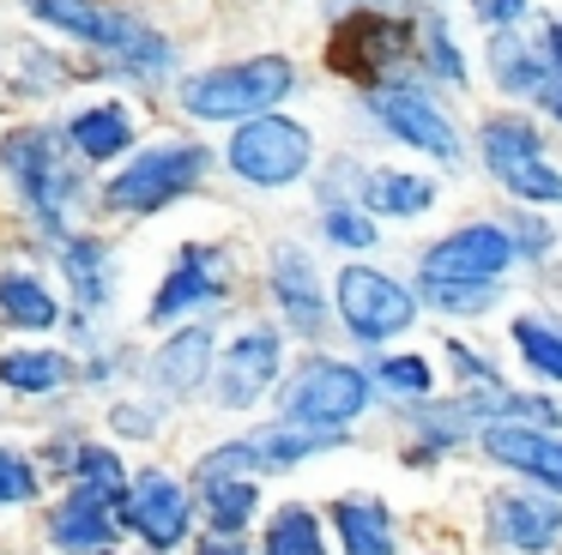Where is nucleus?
<instances>
[{
	"label": "nucleus",
	"mask_w": 562,
	"mask_h": 555,
	"mask_svg": "<svg viewBox=\"0 0 562 555\" xmlns=\"http://www.w3.org/2000/svg\"><path fill=\"white\" fill-rule=\"evenodd\" d=\"M284 91H291V60L267 55V60H243V67L200 72L182 91V103L200 121H243V115H267Z\"/></svg>",
	"instance_id": "obj_1"
},
{
	"label": "nucleus",
	"mask_w": 562,
	"mask_h": 555,
	"mask_svg": "<svg viewBox=\"0 0 562 555\" xmlns=\"http://www.w3.org/2000/svg\"><path fill=\"white\" fill-rule=\"evenodd\" d=\"M0 169L13 175L19 200H25L43 224L49 229L61 224V205H67V193H74V169H67L55 133H43V127L7 133V139H0Z\"/></svg>",
	"instance_id": "obj_2"
},
{
	"label": "nucleus",
	"mask_w": 562,
	"mask_h": 555,
	"mask_svg": "<svg viewBox=\"0 0 562 555\" xmlns=\"http://www.w3.org/2000/svg\"><path fill=\"white\" fill-rule=\"evenodd\" d=\"M206 169V151L200 145H158V151H139L122 175L110 181V212H158V205L182 200L188 188Z\"/></svg>",
	"instance_id": "obj_3"
},
{
	"label": "nucleus",
	"mask_w": 562,
	"mask_h": 555,
	"mask_svg": "<svg viewBox=\"0 0 562 555\" xmlns=\"http://www.w3.org/2000/svg\"><path fill=\"white\" fill-rule=\"evenodd\" d=\"M308 157H315L308 127H296V121H284V115L248 121L231 139V169L243 181H255V188H284V181H296L308 169Z\"/></svg>",
	"instance_id": "obj_4"
},
{
	"label": "nucleus",
	"mask_w": 562,
	"mask_h": 555,
	"mask_svg": "<svg viewBox=\"0 0 562 555\" xmlns=\"http://www.w3.org/2000/svg\"><path fill=\"white\" fill-rule=\"evenodd\" d=\"M25 7L37 12L43 24H61V31L86 36V43L110 48V55H122V60H139V67H164V60H170V48H164L146 24L122 19V12H103V7H91V0H25Z\"/></svg>",
	"instance_id": "obj_5"
},
{
	"label": "nucleus",
	"mask_w": 562,
	"mask_h": 555,
	"mask_svg": "<svg viewBox=\"0 0 562 555\" xmlns=\"http://www.w3.org/2000/svg\"><path fill=\"white\" fill-rule=\"evenodd\" d=\"M363 405H369V381L345 362H308L284 386V422H308V429H339Z\"/></svg>",
	"instance_id": "obj_6"
},
{
	"label": "nucleus",
	"mask_w": 562,
	"mask_h": 555,
	"mask_svg": "<svg viewBox=\"0 0 562 555\" xmlns=\"http://www.w3.org/2000/svg\"><path fill=\"white\" fill-rule=\"evenodd\" d=\"M339 314L363 344H381V338L405 332L417 320V302L405 296L393 278L369 272V265H345L339 272Z\"/></svg>",
	"instance_id": "obj_7"
},
{
	"label": "nucleus",
	"mask_w": 562,
	"mask_h": 555,
	"mask_svg": "<svg viewBox=\"0 0 562 555\" xmlns=\"http://www.w3.org/2000/svg\"><path fill=\"white\" fill-rule=\"evenodd\" d=\"M484 163L496 169V181L520 200H538V205H557L562 200V169H550L538 157V139L532 127L520 121H490L484 127Z\"/></svg>",
	"instance_id": "obj_8"
},
{
	"label": "nucleus",
	"mask_w": 562,
	"mask_h": 555,
	"mask_svg": "<svg viewBox=\"0 0 562 555\" xmlns=\"http://www.w3.org/2000/svg\"><path fill=\"white\" fill-rule=\"evenodd\" d=\"M122 519L151 543V550H176V543L188 537V495L176 489L164 471H146V477L134 483V495H127Z\"/></svg>",
	"instance_id": "obj_9"
},
{
	"label": "nucleus",
	"mask_w": 562,
	"mask_h": 555,
	"mask_svg": "<svg viewBox=\"0 0 562 555\" xmlns=\"http://www.w3.org/2000/svg\"><path fill=\"white\" fill-rule=\"evenodd\" d=\"M514 265V241L490 224H472V229H453L448 241H436L424 260V272L436 278H496Z\"/></svg>",
	"instance_id": "obj_10"
},
{
	"label": "nucleus",
	"mask_w": 562,
	"mask_h": 555,
	"mask_svg": "<svg viewBox=\"0 0 562 555\" xmlns=\"http://www.w3.org/2000/svg\"><path fill=\"white\" fill-rule=\"evenodd\" d=\"M412 48V24L400 19H351L333 43V67L351 72V79H375L387 60H400Z\"/></svg>",
	"instance_id": "obj_11"
},
{
	"label": "nucleus",
	"mask_w": 562,
	"mask_h": 555,
	"mask_svg": "<svg viewBox=\"0 0 562 555\" xmlns=\"http://www.w3.org/2000/svg\"><path fill=\"white\" fill-rule=\"evenodd\" d=\"M375 115L387 121L393 139L417 145V151H436V157H453V151H460L448 115H441V109L429 103L424 91H375Z\"/></svg>",
	"instance_id": "obj_12"
},
{
	"label": "nucleus",
	"mask_w": 562,
	"mask_h": 555,
	"mask_svg": "<svg viewBox=\"0 0 562 555\" xmlns=\"http://www.w3.org/2000/svg\"><path fill=\"white\" fill-rule=\"evenodd\" d=\"M272 374H279V338L272 332H243L231 344V356L218 362V398L231 410H243L272 386Z\"/></svg>",
	"instance_id": "obj_13"
},
{
	"label": "nucleus",
	"mask_w": 562,
	"mask_h": 555,
	"mask_svg": "<svg viewBox=\"0 0 562 555\" xmlns=\"http://www.w3.org/2000/svg\"><path fill=\"white\" fill-rule=\"evenodd\" d=\"M484 453L496 458V465H514V471H526V477L562 489V441H550V434L514 429V422H490V429H484Z\"/></svg>",
	"instance_id": "obj_14"
},
{
	"label": "nucleus",
	"mask_w": 562,
	"mask_h": 555,
	"mask_svg": "<svg viewBox=\"0 0 562 555\" xmlns=\"http://www.w3.org/2000/svg\"><path fill=\"white\" fill-rule=\"evenodd\" d=\"M490 519H496V537H508L526 555H544L562 543V507L538 501V495H502Z\"/></svg>",
	"instance_id": "obj_15"
},
{
	"label": "nucleus",
	"mask_w": 562,
	"mask_h": 555,
	"mask_svg": "<svg viewBox=\"0 0 562 555\" xmlns=\"http://www.w3.org/2000/svg\"><path fill=\"white\" fill-rule=\"evenodd\" d=\"M218 272H212V248H188L176 260V272L164 278L158 302H151V320H176V314L200 308V302H218Z\"/></svg>",
	"instance_id": "obj_16"
},
{
	"label": "nucleus",
	"mask_w": 562,
	"mask_h": 555,
	"mask_svg": "<svg viewBox=\"0 0 562 555\" xmlns=\"http://www.w3.org/2000/svg\"><path fill=\"white\" fill-rule=\"evenodd\" d=\"M110 495H98V489H79V495H67L61 507H55V525H49V537L61 543V550H103V543L115 537V519H110Z\"/></svg>",
	"instance_id": "obj_17"
},
{
	"label": "nucleus",
	"mask_w": 562,
	"mask_h": 555,
	"mask_svg": "<svg viewBox=\"0 0 562 555\" xmlns=\"http://www.w3.org/2000/svg\"><path fill=\"white\" fill-rule=\"evenodd\" d=\"M272 296H279V308L291 314L296 332H321V284H315V265L303 260L296 248H284L279 260H272Z\"/></svg>",
	"instance_id": "obj_18"
},
{
	"label": "nucleus",
	"mask_w": 562,
	"mask_h": 555,
	"mask_svg": "<svg viewBox=\"0 0 562 555\" xmlns=\"http://www.w3.org/2000/svg\"><path fill=\"white\" fill-rule=\"evenodd\" d=\"M206 369H212V332L206 326L176 332L170 344L158 350V362H151V374H158L164 393H194V386L206 381Z\"/></svg>",
	"instance_id": "obj_19"
},
{
	"label": "nucleus",
	"mask_w": 562,
	"mask_h": 555,
	"mask_svg": "<svg viewBox=\"0 0 562 555\" xmlns=\"http://www.w3.org/2000/svg\"><path fill=\"white\" fill-rule=\"evenodd\" d=\"M67 139H74L91 163H103V157L127 151V139H134V115H127L122 103H98V109H86V115H74Z\"/></svg>",
	"instance_id": "obj_20"
},
{
	"label": "nucleus",
	"mask_w": 562,
	"mask_h": 555,
	"mask_svg": "<svg viewBox=\"0 0 562 555\" xmlns=\"http://www.w3.org/2000/svg\"><path fill=\"white\" fill-rule=\"evenodd\" d=\"M0 320L31 326V332H49V326L61 320V308H55V296L31 272H0Z\"/></svg>",
	"instance_id": "obj_21"
},
{
	"label": "nucleus",
	"mask_w": 562,
	"mask_h": 555,
	"mask_svg": "<svg viewBox=\"0 0 562 555\" xmlns=\"http://www.w3.org/2000/svg\"><path fill=\"white\" fill-rule=\"evenodd\" d=\"M333 519H339L345 555H393V525L381 501H339Z\"/></svg>",
	"instance_id": "obj_22"
},
{
	"label": "nucleus",
	"mask_w": 562,
	"mask_h": 555,
	"mask_svg": "<svg viewBox=\"0 0 562 555\" xmlns=\"http://www.w3.org/2000/svg\"><path fill=\"white\" fill-rule=\"evenodd\" d=\"M67 381V356L55 350H7L0 356V386H13V393H55Z\"/></svg>",
	"instance_id": "obj_23"
},
{
	"label": "nucleus",
	"mask_w": 562,
	"mask_h": 555,
	"mask_svg": "<svg viewBox=\"0 0 562 555\" xmlns=\"http://www.w3.org/2000/svg\"><path fill=\"white\" fill-rule=\"evenodd\" d=\"M339 434L333 429H308V422H296V429H267V434H255V465H296V458H308V453H321V446H333Z\"/></svg>",
	"instance_id": "obj_24"
},
{
	"label": "nucleus",
	"mask_w": 562,
	"mask_h": 555,
	"mask_svg": "<svg viewBox=\"0 0 562 555\" xmlns=\"http://www.w3.org/2000/svg\"><path fill=\"white\" fill-rule=\"evenodd\" d=\"M363 200H369V212L412 217V212H424V205L436 200V188H429V181H417V175H369L363 181Z\"/></svg>",
	"instance_id": "obj_25"
},
{
	"label": "nucleus",
	"mask_w": 562,
	"mask_h": 555,
	"mask_svg": "<svg viewBox=\"0 0 562 555\" xmlns=\"http://www.w3.org/2000/svg\"><path fill=\"white\" fill-rule=\"evenodd\" d=\"M206 519H212V531H243L255 519V483L206 477Z\"/></svg>",
	"instance_id": "obj_26"
},
{
	"label": "nucleus",
	"mask_w": 562,
	"mask_h": 555,
	"mask_svg": "<svg viewBox=\"0 0 562 555\" xmlns=\"http://www.w3.org/2000/svg\"><path fill=\"white\" fill-rule=\"evenodd\" d=\"M267 555H327L315 513H303V507H284V513L272 519V531H267Z\"/></svg>",
	"instance_id": "obj_27"
},
{
	"label": "nucleus",
	"mask_w": 562,
	"mask_h": 555,
	"mask_svg": "<svg viewBox=\"0 0 562 555\" xmlns=\"http://www.w3.org/2000/svg\"><path fill=\"white\" fill-rule=\"evenodd\" d=\"M514 344H520V356L532 362L544 381H557L562 386V338L550 332V326H538V320H514Z\"/></svg>",
	"instance_id": "obj_28"
},
{
	"label": "nucleus",
	"mask_w": 562,
	"mask_h": 555,
	"mask_svg": "<svg viewBox=\"0 0 562 555\" xmlns=\"http://www.w3.org/2000/svg\"><path fill=\"white\" fill-rule=\"evenodd\" d=\"M424 278H429V302H441V308H453V314H477V308L496 302V284H490V278H436V272H424Z\"/></svg>",
	"instance_id": "obj_29"
},
{
	"label": "nucleus",
	"mask_w": 562,
	"mask_h": 555,
	"mask_svg": "<svg viewBox=\"0 0 562 555\" xmlns=\"http://www.w3.org/2000/svg\"><path fill=\"white\" fill-rule=\"evenodd\" d=\"M67 278H74V290H79V302H103V290H110V278H103V248L98 241H67Z\"/></svg>",
	"instance_id": "obj_30"
},
{
	"label": "nucleus",
	"mask_w": 562,
	"mask_h": 555,
	"mask_svg": "<svg viewBox=\"0 0 562 555\" xmlns=\"http://www.w3.org/2000/svg\"><path fill=\"white\" fill-rule=\"evenodd\" d=\"M74 471H79V483H86V489L110 495V501H122V495H127V483H122V458H115L110 446H79Z\"/></svg>",
	"instance_id": "obj_31"
},
{
	"label": "nucleus",
	"mask_w": 562,
	"mask_h": 555,
	"mask_svg": "<svg viewBox=\"0 0 562 555\" xmlns=\"http://www.w3.org/2000/svg\"><path fill=\"white\" fill-rule=\"evenodd\" d=\"M37 495V477H31V465L19 453H0V507H19Z\"/></svg>",
	"instance_id": "obj_32"
},
{
	"label": "nucleus",
	"mask_w": 562,
	"mask_h": 555,
	"mask_svg": "<svg viewBox=\"0 0 562 555\" xmlns=\"http://www.w3.org/2000/svg\"><path fill=\"white\" fill-rule=\"evenodd\" d=\"M381 381H387L393 393H429V362L393 356V362H381Z\"/></svg>",
	"instance_id": "obj_33"
},
{
	"label": "nucleus",
	"mask_w": 562,
	"mask_h": 555,
	"mask_svg": "<svg viewBox=\"0 0 562 555\" xmlns=\"http://www.w3.org/2000/svg\"><path fill=\"white\" fill-rule=\"evenodd\" d=\"M327 236L339 241V248H369V241H375V224L357 217V212H333L327 217Z\"/></svg>",
	"instance_id": "obj_34"
},
{
	"label": "nucleus",
	"mask_w": 562,
	"mask_h": 555,
	"mask_svg": "<svg viewBox=\"0 0 562 555\" xmlns=\"http://www.w3.org/2000/svg\"><path fill=\"white\" fill-rule=\"evenodd\" d=\"M429 55H436L441 79H465V60L453 55V43H448V31H441V24H429Z\"/></svg>",
	"instance_id": "obj_35"
},
{
	"label": "nucleus",
	"mask_w": 562,
	"mask_h": 555,
	"mask_svg": "<svg viewBox=\"0 0 562 555\" xmlns=\"http://www.w3.org/2000/svg\"><path fill=\"white\" fill-rule=\"evenodd\" d=\"M520 7H526V0H477V12H484L490 24H514V19H520Z\"/></svg>",
	"instance_id": "obj_36"
},
{
	"label": "nucleus",
	"mask_w": 562,
	"mask_h": 555,
	"mask_svg": "<svg viewBox=\"0 0 562 555\" xmlns=\"http://www.w3.org/2000/svg\"><path fill=\"white\" fill-rule=\"evenodd\" d=\"M194 555H243V543H231V531H212V537L200 543Z\"/></svg>",
	"instance_id": "obj_37"
},
{
	"label": "nucleus",
	"mask_w": 562,
	"mask_h": 555,
	"mask_svg": "<svg viewBox=\"0 0 562 555\" xmlns=\"http://www.w3.org/2000/svg\"><path fill=\"white\" fill-rule=\"evenodd\" d=\"M550 55H557V67H562V24H550Z\"/></svg>",
	"instance_id": "obj_38"
},
{
	"label": "nucleus",
	"mask_w": 562,
	"mask_h": 555,
	"mask_svg": "<svg viewBox=\"0 0 562 555\" xmlns=\"http://www.w3.org/2000/svg\"><path fill=\"white\" fill-rule=\"evenodd\" d=\"M557 121H562V91H557Z\"/></svg>",
	"instance_id": "obj_39"
},
{
	"label": "nucleus",
	"mask_w": 562,
	"mask_h": 555,
	"mask_svg": "<svg viewBox=\"0 0 562 555\" xmlns=\"http://www.w3.org/2000/svg\"><path fill=\"white\" fill-rule=\"evenodd\" d=\"M103 555H110V550H103Z\"/></svg>",
	"instance_id": "obj_40"
}]
</instances>
